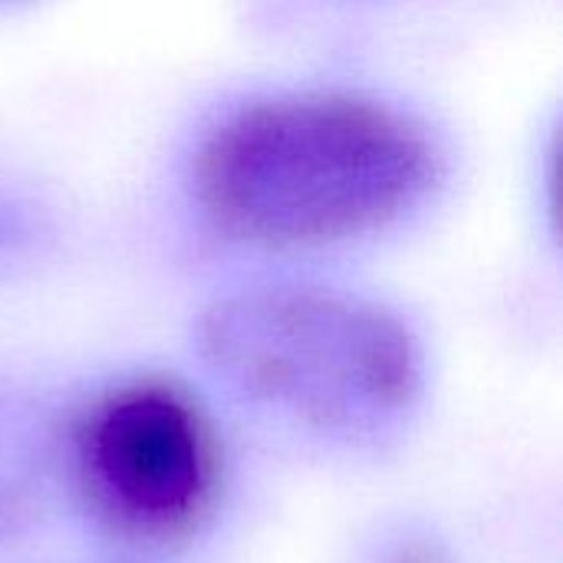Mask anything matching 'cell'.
<instances>
[{
	"label": "cell",
	"mask_w": 563,
	"mask_h": 563,
	"mask_svg": "<svg viewBox=\"0 0 563 563\" xmlns=\"http://www.w3.org/2000/svg\"><path fill=\"white\" fill-rule=\"evenodd\" d=\"M198 198L247 244L353 241L412 211L435 181V152L406 115L336 92H303L234 112L205 142Z\"/></svg>",
	"instance_id": "cell-1"
},
{
	"label": "cell",
	"mask_w": 563,
	"mask_h": 563,
	"mask_svg": "<svg viewBox=\"0 0 563 563\" xmlns=\"http://www.w3.org/2000/svg\"><path fill=\"white\" fill-rule=\"evenodd\" d=\"M198 346L244 402L343 445L406 429L426 389L412 330L386 307L330 287H254L214 303Z\"/></svg>",
	"instance_id": "cell-2"
},
{
	"label": "cell",
	"mask_w": 563,
	"mask_h": 563,
	"mask_svg": "<svg viewBox=\"0 0 563 563\" xmlns=\"http://www.w3.org/2000/svg\"><path fill=\"white\" fill-rule=\"evenodd\" d=\"M63 452L92 521L129 548H178L205 531L221 501L218 426L188 386L165 376L92 396Z\"/></svg>",
	"instance_id": "cell-3"
},
{
	"label": "cell",
	"mask_w": 563,
	"mask_h": 563,
	"mask_svg": "<svg viewBox=\"0 0 563 563\" xmlns=\"http://www.w3.org/2000/svg\"><path fill=\"white\" fill-rule=\"evenodd\" d=\"M46 462L43 429L0 406V541L30 521L43 492Z\"/></svg>",
	"instance_id": "cell-4"
},
{
	"label": "cell",
	"mask_w": 563,
	"mask_h": 563,
	"mask_svg": "<svg viewBox=\"0 0 563 563\" xmlns=\"http://www.w3.org/2000/svg\"><path fill=\"white\" fill-rule=\"evenodd\" d=\"M389 563H445V558L429 544H406L389 558Z\"/></svg>",
	"instance_id": "cell-5"
}]
</instances>
